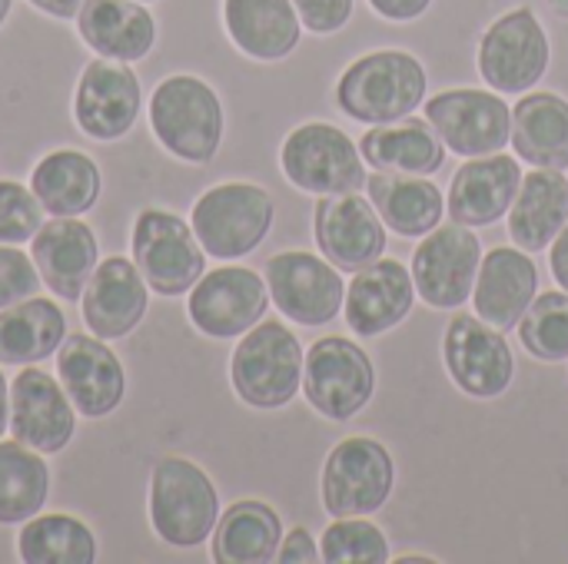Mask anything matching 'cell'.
I'll return each mask as SVG.
<instances>
[{
  "label": "cell",
  "instance_id": "7dc6e473",
  "mask_svg": "<svg viewBox=\"0 0 568 564\" xmlns=\"http://www.w3.org/2000/svg\"><path fill=\"white\" fill-rule=\"evenodd\" d=\"M399 564H436V558H429V555H403V558H396Z\"/></svg>",
  "mask_w": 568,
  "mask_h": 564
},
{
  "label": "cell",
  "instance_id": "d590c367",
  "mask_svg": "<svg viewBox=\"0 0 568 564\" xmlns=\"http://www.w3.org/2000/svg\"><path fill=\"white\" fill-rule=\"evenodd\" d=\"M523 349L539 362H568V293H542L516 326Z\"/></svg>",
  "mask_w": 568,
  "mask_h": 564
},
{
  "label": "cell",
  "instance_id": "f6af8a7d",
  "mask_svg": "<svg viewBox=\"0 0 568 564\" xmlns=\"http://www.w3.org/2000/svg\"><path fill=\"white\" fill-rule=\"evenodd\" d=\"M10 432V379L3 376V366H0V439Z\"/></svg>",
  "mask_w": 568,
  "mask_h": 564
},
{
  "label": "cell",
  "instance_id": "277c9868",
  "mask_svg": "<svg viewBox=\"0 0 568 564\" xmlns=\"http://www.w3.org/2000/svg\"><path fill=\"white\" fill-rule=\"evenodd\" d=\"M303 346L280 319H263L240 336L230 356V386L256 412L286 409L303 392Z\"/></svg>",
  "mask_w": 568,
  "mask_h": 564
},
{
  "label": "cell",
  "instance_id": "bcb514c9",
  "mask_svg": "<svg viewBox=\"0 0 568 564\" xmlns=\"http://www.w3.org/2000/svg\"><path fill=\"white\" fill-rule=\"evenodd\" d=\"M546 3H549V10H552L556 17L568 20V0H546Z\"/></svg>",
  "mask_w": 568,
  "mask_h": 564
},
{
  "label": "cell",
  "instance_id": "4fadbf2b",
  "mask_svg": "<svg viewBox=\"0 0 568 564\" xmlns=\"http://www.w3.org/2000/svg\"><path fill=\"white\" fill-rule=\"evenodd\" d=\"M70 113L87 140L93 143L123 140L143 113V83L133 63L93 57L77 76Z\"/></svg>",
  "mask_w": 568,
  "mask_h": 564
},
{
  "label": "cell",
  "instance_id": "2e32d148",
  "mask_svg": "<svg viewBox=\"0 0 568 564\" xmlns=\"http://www.w3.org/2000/svg\"><path fill=\"white\" fill-rule=\"evenodd\" d=\"M443 362L453 386L469 399H499L516 379V356L506 336L473 312H456L443 336Z\"/></svg>",
  "mask_w": 568,
  "mask_h": 564
},
{
  "label": "cell",
  "instance_id": "9a60e30c",
  "mask_svg": "<svg viewBox=\"0 0 568 564\" xmlns=\"http://www.w3.org/2000/svg\"><path fill=\"white\" fill-rule=\"evenodd\" d=\"M483 266V243L473 226L449 223L423 236L413 253L416 296L429 309H463L473 299L476 276Z\"/></svg>",
  "mask_w": 568,
  "mask_h": 564
},
{
  "label": "cell",
  "instance_id": "681fc988",
  "mask_svg": "<svg viewBox=\"0 0 568 564\" xmlns=\"http://www.w3.org/2000/svg\"><path fill=\"white\" fill-rule=\"evenodd\" d=\"M140 3H156V0H140Z\"/></svg>",
  "mask_w": 568,
  "mask_h": 564
},
{
  "label": "cell",
  "instance_id": "6da1fadb",
  "mask_svg": "<svg viewBox=\"0 0 568 564\" xmlns=\"http://www.w3.org/2000/svg\"><path fill=\"white\" fill-rule=\"evenodd\" d=\"M150 136L186 166L216 160L226 133V110L213 83L196 73H170L146 96Z\"/></svg>",
  "mask_w": 568,
  "mask_h": 564
},
{
  "label": "cell",
  "instance_id": "ab89813d",
  "mask_svg": "<svg viewBox=\"0 0 568 564\" xmlns=\"http://www.w3.org/2000/svg\"><path fill=\"white\" fill-rule=\"evenodd\" d=\"M293 7L303 20V30L316 37H329V33H339L353 20L356 0H293Z\"/></svg>",
  "mask_w": 568,
  "mask_h": 564
},
{
  "label": "cell",
  "instance_id": "4316f807",
  "mask_svg": "<svg viewBox=\"0 0 568 564\" xmlns=\"http://www.w3.org/2000/svg\"><path fill=\"white\" fill-rule=\"evenodd\" d=\"M27 186L40 199L47 216H87L100 203L103 173L90 153L57 146L33 163Z\"/></svg>",
  "mask_w": 568,
  "mask_h": 564
},
{
  "label": "cell",
  "instance_id": "f1b7e54d",
  "mask_svg": "<svg viewBox=\"0 0 568 564\" xmlns=\"http://www.w3.org/2000/svg\"><path fill=\"white\" fill-rule=\"evenodd\" d=\"M568 223V176L562 170L532 166L523 173L509 209V239L526 253H542Z\"/></svg>",
  "mask_w": 568,
  "mask_h": 564
},
{
  "label": "cell",
  "instance_id": "8992f818",
  "mask_svg": "<svg viewBox=\"0 0 568 564\" xmlns=\"http://www.w3.org/2000/svg\"><path fill=\"white\" fill-rule=\"evenodd\" d=\"M130 259L163 299L186 296L206 273V249L190 219L163 206H143L130 226Z\"/></svg>",
  "mask_w": 568,
  "mask_h": 564
},
{
  "label": "cell",
  "instance_id": "52a82bcc",
  "mask_svg": "<svg viewBox=\"0 0 568 564\" xmlns=\"http://www.w3.org/2000/svg\"><path fill=\"white\" fill-rule=\"evenodd\" d=\"M280 170L300 193L339 196L366 186V160L353 136L333 123L310 120L286 133L280 146Z\"/></svg>",
  "mask_w": 568,
  "mask_h": 564
},
{
  "label": "cell",
  "instance_id": "4dcf8cb0",
  "mask_svg": "<svg viewBox=\"0 0 568 564\" xmlns=\"http://www.w3.org/2000/svg\"><path fill=\"white\" fill-rule=\"evenodd\" d=\"M283 519L260 499L233 502L220 512L210 535V558L216 564H270L283 545Z\"/></svg>",
  "mask_w": 568,
  "mask_h": 564
},
{
  "label": "cell",
  "instance_id": "44dd1931",
  "mask_svg": "<svg viewBox=\"0 0 568 564\" xmlns=\"http://www.w3.org/2000/svg\"><path fill=\"white\" fill-rule=\"evenodd\" d=\"M30 259L53 299L80 302L83 286L100 263V239L83 216H50L30 239Z\"/></svg>",
  "mask_w": 568,
  "mask_h": 564
},
{
  "label": "cell",
  "instance_id": "83f0119b",
  "mask_svg": "<svg viewBox=\"0 0 568 564\" xmlns=\"http://www.w3.org/2000/svg\"><path fill=\"white\" fill-rule=\"evenodd\" d=\"M366 196L386 229L403 239H423L426 233L443 226L446 216V196L429 176L376 170L366 176Z\"/></svg>",
  "mask_w": 568,
  "mask_h": 564
},
{
  "label": "cell",
  "instance_id": "7a4b0ae2",
  "mask_svg": "<svg viewBox=\"0 0 568 564\" xmlns=\"http://www.w3.org/2000/svg\"><path fill=\"white\" fill-rule=\"evenodd\" d=\"M150 532L176 552L210 542L220 522V492L203 465L183 455H163L146 482Z\"/></svg>",
  "mask_w": 568,
  "mask_h": 564
},
{
  "label": "cell",
  "instance_id": "d6986e66",
  "mask_svg": "<svg viewBox=\"0 0 568 564\" xmlns=\"http://www.w3.org/2000/svg\"><path fill=\"white\" fill-rule=\"evenodd\" d=\"M150 293L153 289L130 256H100L80 296V319L97 339L120 342L146 319Z\"/></svg>",
  "mask_w": 568,
  "mask_h": 564
},
{
  "label": "cell",
  "instance_id": "cb8c5ba5",
  "mask_svg": "<svg viewBox=\"0 0 568 564\" xmlns=\"http://www.w3.org/2000/svg\"><path fill=\"white\" fill-rule=\"evenodd\" d=\"M73 23L93 57L120 63L146 60L160 40L156 17L140 0H83Z\"/></svg>",
  "mask_w": 568,
  "mask_h": 564
},
{
  "label": "cell",
  "instance_id": "7c38bea8",
  "mask_svg": "<svg viewBox=\"0 0 568 564\" xmlns=\"http://www.w3.org/2000/svg\"><path fill=\"white\" fill-rule=\"evenodd\" d=\"M270 312L266 279L236 263H223L200 276V283L186 293V319L190 326L216 342L240 339Z\"/></svg>",
  "mask_w": 568,
  "mask_h": 564
},
{
  "label": "cell",
  "instance_id": "5b68a950",
  "mask_svg": "<svg viewBox=\"0 0 568 564\" xmlns=\"http://www.w3.org/2000/svg\"><path fill=\"white\" fill-rule=\"evenodd\" d=\"M276 223L270 189L246 180H226L203 189L190 206V226L210 259L236 263L256 253Z\"/></svg>",
  "mask_w": 568,
  "mask_h": 564
},
{
  "label": "cell",
  "instance_id": "9c48e42d",
  "mask_svg": "<svg viewBox=\"0 0 568 564\" xmlns=\"http://www.w3.org/2000/svg\"><path fill=\"white\" fill-rule=\"evenodd\" d=\"M393 489H396V462L383 442L369 435H349L329 449L320 475V495L326 515L333 519L376 515L393 499Z\"/></svg>",
  "mask_w": 568,
  "mask_h": 564
},
{
  "label": "cell",
  "instance_id": "f35d334b",
  "mask_svg": "<svg viewBox=\"0 0 568 564\" xmlns=\"http://www.w3.org/2000/svg\"><path fill=\"white\" fill-rule=\"evenodd\" d=\"M43 289L40 273L30 259V253H23L20 246H3L0 243V309L23 302L30 296H37Z\"/></svg>",
  "mask_w": 568,
  "mask_h": 564
},
{
  "label": "cell",
  "instance_id": "30bf717a",
  "mask_svg": "<svg viewBox=\"0 0 568 564\" xmlns=\"http://www.w3.org/2000/svg\"><path fill=\"white\" fill-rule=\"evenodd\" d=\"M263 279L280 316L303 329L329 326L343 312L346 279L326 256H313L306 249L276 253L266 259Z\"/></svg>",
  "mask_w": 568,
  "mask_h": 564
},
{
  "label": "cell",
  "instance_id": "1f68e13d",
  "mask_svg": "<svg viewBox=\"0 0 568 564\" xmlns=\"http://www.w3.org/2000/svg\"><path fill=\"white\" fill-rule=\"evenodd\" d=\"M67 316L50 296H30L0 309V366H37L67 339Z\"/></svg>",
  "mask_w": 568,
  "mask_h": 564
},
{
  "label": "cell",
  "instance_id": "7bdbcfd3",
  "mask_svg": "<svg viewBox=\"0 0 568 564\" xmlns=\"http://www.w3.org/2000/svg\"><path fill=\"white\" fill-rule=\"evenodd\" d=\"M549 269H552V279L568 293V223L549 246Z\"/></svg>",
  "mask_w": 568,
  "mask_h": 564
},
{
  "label": "cell",
  "instance_id": "d6a6232c",
  "mask_svg": "<svg viewBox=\"0 0 568 564\" xmlns=\"http://www.w3.org/2000/svg\"><path fill=\"white\" fill-rule=\"evenodd\" d=\"M513 150L539 170H568V100L552 90H529L513 110Z\"/></svg>",
  "mask_w": 568,
  "mask_h": 564
},
{
  "label": "cell",
  "instance_id": "484cf974",
  "mask_svg": "<svg viewBox=\"0 0 568 564\" xmlns=\"http://www.w3.org/2000/svg\"><path fill=\"white\" fill-rule=\"evenodd\" d=\"M220 17L230 43L256 63L286 60L303 37L293 0H220Z\"/></svg>",
  "mask_w": 568,
  "mask_h": 564
},
{
  "label": "cell",
  "instance_id": "3957f363",
  "mask_svg": "<svg viewBox=\"0 0 568 564\" xmlns=\"http://www.w3.org/2000/svg\"><path fill=\"white\" fill-rule=\"evenodd\" d=\"M429 76L409 50H373L356 57L336 80V106L356 123H399L426 103Z\"/></svg>",
  "mask_w": 568,
  "mask_h": 564
},
{
  "label": "cell",
  "instance_id": "e575fe53",
  "mask_svg": "<svg viewBox=\"0 0 568 564\" xmlns=\"http://www.w3.org/2000/svg\"><path fill=\"white\" fill-rule=\"evenodd\" d=\"M50 465L37 449L0 439V525L17 529L43 512L50 499Z\"/></svg>",
  "mask_w": 568,
  "mask_h": 564
},
{
  "label": "cell",
  "instance_id": "c3c4849f",
  "mask_svg": "<svg viewBox=\"0 0 568 564\" xmlns=\"http://www.w3.org/2000/svg\"><path fill=\"white\" fill-rule=\"evenodd\" d=\"M13 3H17V0H0V27L10 20V13H13Z\"/></svg>",
  "mask_w": 568,
  "mask_h": 564
},
{
  "label": "cell",
  "instance_id": "8d00e7d4",
  "mask_svg": "<svg viewBox=\"0 0 568 564\" xmlns=\"http://www.w3.org/2000/svg\"><path fill=\"white\" fill-rule=\"evenodd\" d=\"M320 558L326 564H386L389 539L366 515L336 519L320 539Z\"/></svg>",
  "mask_w": 568,
  "mask_h": 564
},
{
  "label": "cell",
  "instance_id": "b9f144b4",
  "mask_svg": "<svg viewBox=\"0 0 568 564\" xmlns=\"http://www.w3.org/2000/svg\"><path fill=\"white\" fill-rule=\"evenodd\" d=\"M369 7L389 23H413L433 7V0H369Z\"/></svg>",
  "mask_w": 568,
  "mask_h": 564
},
{
  "label": "cell",
  "instance_id": "603a6c76",
  "mask_svg": "<svg viewBox=\"0 0 568 564\" xmlns=\"http://www.w3.org/2000/svg\"><path fill=\"white\" fill-rule=\"evenodd\" d=\"M523 183V166L519 156L513 153H489V156H473L466 160L446 193V213L453 223L463 226H493L503 216H509L516 193Z\"/></svg>",
  "mask_w": 568,
  "mask_h": 564
},
{
  "label": "cell",
  "instance_id": "e0dca14e",
  "mask_svg": "<svg viewBox=\"0 0 568 564\" xmlns=\"http://www.w3.org/2000/svg\"><path fill=\"white\" fill-rule=\"evenodd\" d=\"M53 376L67 389L77 416L90 422L113 416L126 399V369L110 342L97 339L93 332H67L63 346L57 349Z\"/></svg>",
  "mask_w": 568,
  "mask_h": 564
},
{
  "label": "cell",
  "instance_id": "d4e9b609",
  "mask_svg": "<svg viewBox=\"0 0 568 564\" xmlns=\"http://www.w3.org/2000/svg\"><path fill=\"white\" fill-rule=\"evenodd\" d=\"M536 296H539V266L526 249L496 246L483 253V266L473 289V306L479 319H486L499 332H513Z\"/></svg>",
  "mask_w": 568,
  "mask_h": 564
},
{
  "label": "cell",
  "instance_id": "74e56055",
  "mask_svg": "<svg viewBox=\"0 0 568 564\" xmlns=\"http://www.w3.org/2000/svg\"><path fill=\"white\" fill-rule=\"evenodd\" d=\"M43 206L20 180H0V243L23 246L43 226Z\"/></svg>",
  "mask_w": 568,
  "mask_h": 564
},
{
  "label": "cell",
  "instance_id": "7402d4cb",
  "mask_svg": "<svg viewBox=\"0 0 568 564\" xmlns=\"http://www.w3.org/2000/svg\"><path fill=\"white\" fill-rule=\"evenodd\" d=\"M413 306H416V283L409 266L383 256L366 269L353 273V279L346 283L343 316L356 336L376 339L396 329L399 322H406Z\"/></svg>",
  "mask_w": 568,
  "mask_h": 564
},
{
  "label": "cell",
  "instance_id": "836d02e7",
  "mask_svg": "<svg viewBox=\"0 0 568 564\" xmlns=\"http://www.w3.org/2000/svg\"><path fill=\"white\" fill-rule=\"evenodd\" d=\"M17 558L23 564H93L100 545L83 519L70 512H40L17 525Z\"/></svg>",
  "mask_w": 568,
  "mask_h": 564
},
{
  "label": "cell",
  "instance_id": "ba28073f",
  "mask_svg": "<svg viewBox=\"0 0 568 564\" xmlns=\"http://www.w3.org/2000/svg\"><path fill=\"white\" fill-rule=\"evenodd\" d=\"M552 60V43L532 7H513L496 17L479 37L476 66L489 90L503 96L529 93L546 73Z\"/></svg>",
  "mask_w": 568,
  "mask_h": 564
},
{
  "label": "cell",
  "instance_id": "8fae6325",
  "mask_svg": "<svg viewBox=\"0 0 568 564\" xmlns=\"http://www.w3.org/2000/svg\"><path fill=\"white\" fill-rule=\"evenodd\" d=\"M376 392V369L363 346L343 336L316 339L303 362V396L329 422H349Z\"/></svg>",
  "mask_w": 568,
  "mask_h": 564
},
{
  "label": "cell",
  "instance_id": "f546056e",
  "mask_svg": "<svg viewBox=\"0 0 568 564\" xmlns=\"http://www.w3.org/2000/svg\"><path fill=\"white\" fill-rule=\"evenodd\" d=\"M359 153L366 166L383 173H413V176H433L446 163V143L436 133V126L423 116H406V123H383L363 133Z\"/></svg>",
  "mask_w": 568,
  "mask_h": 564
},
{
  "label": "cell",
  "instance_id": "ffe728a7",
  "mask_svg": "<svg viewBox=\"0 0 568 564\" xmlns=\"http://www.w3.org/2000/svg\"><path fill=\"white\" fill-rule=\"evenodd\" d=\"M313 236L320 253L339 273H359L386 256V223L369 196L363 199L359 193L320 196L313 209Z\"/></svg>",
  "mask_w": 568,
  "mask_h": 564
},
{
  "label": "cell",
  "instance_id": "5bb4252c",
  "mask_svg": "<svg viewBox=\"0 0 568 564\" xmlns=\"http://www.w3.org/2000/svg\"><path fill=\"white\" fill-rule=\"evenodd\" d=\"M426 120L443 136L446 150L473 160L499 153L513 143V106L496 90L459 86L443 90L423 103Z\"/></svg>",
  "mask_w": 568,
  "mask_h": 564
},
{
  "label": "cell",
  "instance_id": "ee69618b",
  "mask_svg": "<svg viewBox=\"0 0 568 564\" xmlns=\"http://www.w3.org/2000/svg\"><path fill=\"white\" fill-rule=\"evenodd\" d=\"M27 3L50 20H73L83 0H27Z\"/></svg>",
  "mask_w": 568,
  "mask_h": 564
},
{
  "label": "cell",
  "instance_id": "60d3db41",
  "mask_svg": "<svg viewBox=\"0 0 568 564\" xmlns=\"http://www.w3.org/2000/svg\"><path fill=\"white\" fill-rule=\"evenodd\" d=\"M276 562L280 564H316L320 558V542L313 539L310 529H293L283 535V545L276 552Z\"/></svg>",
  "mask_w": 568,
  "mask_h": 564
},
{
  "label": "cell",
  "instance_id": "ac0fdd59",
  "mask_svg": "<svg viewBox=\"0 0 568 564\" xmlns=\"http://www.w3.org/2000/svg\"><path fill=\"white\" fill-rule=\"evenodd\" d=\"M77 435V409L60 386L40 366H23L10 379V439L37 449L40 455H60Z\"/></svg>",
  "mask_w": 568,
  "mask_h": 564
}]
</instances>
